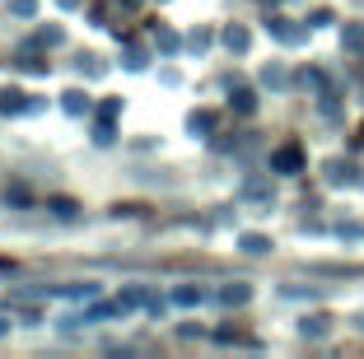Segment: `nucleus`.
Returning <instances> with one entry per match:
<instances>
[{
    "label": "nucleus",
    "instance_id": "nucleus-3",
    "mask_svg": "<svg viewBox=\"0 0 364 359\" xmlns=\"http://www.w3.org/2000/svg\"><path fill=\"white\" fill-rule=\"evenodd\" d=\"M225 47L229 52H247V28H225Z\"/></svg>",
    "mask_w": 364,
    "mask_h": 359
},
{
    "label": "nucleus",
    "instance_id": "nucleus-15",
    "mask_svg": "<svg viewBox=\"0 0 364 359\" xmlns=\"http://www.w3.org/2000/svg\"><path fill=\"white\" fill-rule=\"evenodd\" d=\"M327 178H332V182H346V178H350V168H346V164H332V168H327Z\"/></svg>",
    "mask_w": 364,
    "mask_h": 359
},
{
    "label": "nucleus",
    "instance_id": "nucleus-17",
    "mask_svg": "<svg viewBox=\"0 0 364 359\" xmlns=\"http://www.w3.org/2000/svg\"><path fill=\"white\" fill-rule=\"evenodd\" d=\"M61 5H65V10H70V5H80V0H61Z\"/></svg>",
    "mask_w": 364,
    "mask_h": 359
},
{
    "label": "nucleus",
    "instance_id": "nucleus-1",
    "mask_svg": "<svg viewBox=\"0 0 364 359\" xmlns=\"http://www.w3.org/2000/svg\"><path fill=\"white\" fill-rule=\"evenodd\" d=\"M271 168H276V173H299L304 168V149L299 145H280L276 159H271Z\"/></svg>",
    "mask_w": 364,
    "mask_h": 359
},
{
    "label": "nucleus",
    "instance_id": "nucleus-7",
    "mask_svg": "<svg viewBox=\"0 0 364 359\" xmlns=\"http://www.w3.org/2000/svg\"><path fill=\"white\" fill-rule=\"evenodd\" d=\"M271 33H276V38H285V43H299V38H304L299 28H285V19H271Z\"/></svg>",
    "mask_w": 364,
    "mask_h": 359
},
{
    "label": "nucleus",
    "instance_id": "nucleus-12",
    "mask_svg": "<svg viewBox=\"0 0 364 359\" xmlns=\"http://www.w3.org/2000/svg\"><path fill=\"white\" fill-rule=\"evenodd\" d=\"M322 331H327V317H309L304 322V336H322Z\"/></svg>",
    "mask_w": 364,
    "mask_h": 359
},
{
    "label": "nucleus",
    "instance_id": "nucleus-14",
    "mask_svg": "<svg viewBox=\"0 0 364 359\" xmlns=\"http://www.w3.org/2000/svg\"><path fill=\"white\" fill-rule=\"evenodd\" d=\"M127 65H131V70H140V65H145V52H140V47H127Z\"/></svg>",
    "mask_w": 364,
    "mask_h": 359
},
{
    "label": "nucleus",
    "instance_id": "nucleus-16",
    "mask_svg": "<svg viewBox=\"0 0 364 359\" xmlns=\"http://www.w3.org/2000/svg\"><path fill=\"white\" fill-rule=\"evenodd\" d=\"M14 14H33V0H14Z\"/></svg>",
    "mask_w": 364,
    "mask_h": 359
},
{
    "label": "nucleus",
    "instance_id": "nucleus-8",
    "mask_svg": "<svg viewBox=\"0 0 364 359\" xmlns=\"http://www.w3.org/2000/svg\"><path fill=\"white\" fill-rule=\"evenodd\" d=\"M243 196H252V201H271V187H267V182H247Z\"/></svg>",
    "mask_w": 364,
    "mask_h": 359
},
{
    "label": "nucleus",
    "instance_id": "nucleus-2",
    "mask_svg": "<svg viewBox=\"0 0 364 359\" xmlns=\"http://www.w3.org/2000/svg\"><path fill=\"white\" fill-rule=\"evenodd\" d=\"M247 299H252V289H247V285H229V289H220V304H229V308L247 304Z\"/></svg>",
    "mask_w": 364,
    "mask_h": 359
},
{
    "label": "nucleus",
    "instance_id": "nucleus-11",
    "mask_svg": "<svg viewBox=\"0 0 364 359\" xmlns=\"http://www.w3.org/2000/svg\"><path fill=\"white\" fill-rule=\"evenodd\" d=\"M341 38H346V47H364V28H360V23H350Z\"/></svg>",
    "mask_w": 364,
    "mask_h": 359
},
{
    "label": "nucleus",
    "instance_id": "nucleus-10",
    "mask_svg": "<svg viewBox=\"0 0 364 359\" xmlns=\"http://www.w3.org/2000/svg\"><path fill=\"white\" fill-rule=\"evenodd\" d=\"M187 127H192V131H210L215 117H210V112H192V122H187Z\"/></svg>",
    "mask_w": 364,
    "mask_h": 359
},
{
    "label": "nucleus",
    "instance_id": "nucleus-13",
    "mask_svg": "<svg viewBox=\"0 0 364 359\" xmlns=\"http://www.w3.org/2000/svg\"><path fill=\"white\" fill-rule=\"evenodd\" d=\"M173 299H178L182 308H192V304H201V289H178V294H173Z\"/></svg>",
    "mask_w": 364,
    "mask_h": 359
},
{
    "label": "nucleus",
    "instance_id": "nucleus-9",
    "mask_svg": "<svg viewBox=\"0 0 364 359\" xmlns=\"http://www.w3.org/2000/svg\"><path fill=\"white\" fill-rule=\"evenodd\" d=\"M234 107H238V112H252V107H257V98L247 94V89H238V94H234Z\"/></svg>",
    "mask_w": 364,
    "mask_h": 359
},
{
    "label": "nucleus",
    "instance_id": "nucleus-6",
    "mask_svg": "<svg viewBox=\"0 0 364 359\" xmlns=\"http://www.w3.org/2000/svg\"><path fill=\"white\" fill-rule=\"evenodd\" d=\"M267 238H262V233H243V252H252V257H257V252H267Z\"/></svg>",
    "mask_w": 364,
    "mask_h": 359
},
{
    "label": "nucleus",
    "instance_id": "nucleus-4",
    "mask_svg": "<svg viewBox=\"0 0 364 359\" xmlns=\"http://www.w3.org/2000/svg\"><path fill=\"white\" fill-rule=\"evenodd\" d=\"M65 112H89V94L70 89V94H65Z\"/></svg>",
    "mask_w": 364,
    "mask_h": 359
},
{
    "label": "nucleus",
    "instance_id": "nucleus-5",
    "mask_svg": "<svg viewBox=\"0 0 364 359\" xmlns=\"http://www.w3.org/2000/svg\"><path fill=\"white\" fill-rule=\"evenodd\" d=\"M23 107H28L23 94H14V89H10V94H0V112H23Z\"/></svg>",
    "mask_w": 364,
    "mask_h": 359
}]
</instances>
